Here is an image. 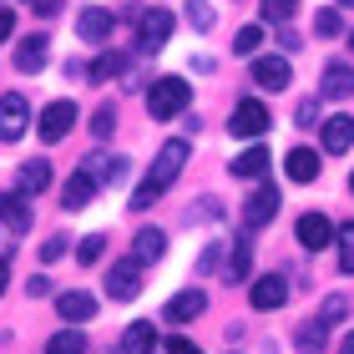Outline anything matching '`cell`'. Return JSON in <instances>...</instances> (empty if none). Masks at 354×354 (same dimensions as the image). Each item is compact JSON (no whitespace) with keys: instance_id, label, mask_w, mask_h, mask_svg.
Wrapping results in <instances>:
<instances>
[{"instance_id":"obj_29","label":"cell","mask_w":354,"mask_h":354,"mask_svg":"<svg viewBox=\"0 0 354 354\" xmlns=\"http://www.w3.org/2000/svg\"><path fill=\"white\" fill-rule=\"evenodd\" d=\"M324 339H329V324H324V319H314V324H304L299 329V354H324Z\"/></svg>"},{"instance_id":"obj_34","label":"cell","mask_w":354,"mask_h":354,"mask_svg":"<svg viewBox=\"0 0 354 354\" xmlns=\"http://www.w3.org/2000/svg\"><path fill=\"white\" fill-rule=\"evenodd\" d=\"M344 314H349V304H344V294H329V299H324V309H319V319H324V324H339Z\"/></svg>"},{"instance_id":"obj_42","label":"cell","mask_w":354,"mask_h":354,"mask_svg":"<svg viewBox=\"0 0 354 354\" xmlns=\"http://www.w3.org/2000/svg\"><path fill=\"white\" fill-rule=\"evenodd\" d=\"M6 283H10V259H0V294H6Z\"/></svg>"},{"instance_id":"obj_48","label":"cell","mask_w":354,"mask_h":354,"mask_svg":"<svg viewBox=\"0 0 354 354\" xmlns=\"http://www.w3.org/2000/svg\"><path fill=\"white\" fill-rule=\"evenodd\" d=\"M349 187H354V183H349Z\"/></svg>"},{"instance_id":"obj_2","label":"cell","mask_w":354,"mask_h":354,"mask_svg":"<svg viewBox=\"0 0 354 354\" xmlns=\"http://www.w3.org/2000/svg\"><path fill=\"white\" fill-rule=\"evenodd\" d=\"M187 82H183V76H157V82L147 86V111H152V117L157 122H167V117H177V111H183L187 106Z\"/></svg>"},{"instance_id":"obj_25","label":"cell","mask_w":354,"mask_h":354,"mask_svg":"<svg viewBox=\"0 0 354 354\" xmlns=\"http://www.w3.org/2000/svg\"><path fill=\"white\" fill-rule=\"evenodd\" d=\"M91 76H96V82H106V76H122V82H127V76H132V56H127V51H102L91 61Z\"/></svg>"},{"instance_id":"obj_10","label":"cell","mask_w":354,"mask_h":354,"mask_svg":"<svg viewBox=\"0 0 354 354\" xmlns=\"http://www.w3.org/2000/svg\"><path fill=\"white\" fill-rule=\"evenodd\" d=\"M106 294L111 299H137L142 294V259H127V263H117V268H111L106 273Z\"/></svg>"},{"instance_id":"obj_23","label":"cell","mask_w":354,"mask_h":354,"mask_svg":"<svg viewBox=\"0 0 354 354\" xmlns=\"http://www.w3.org/2000/svg\"><path fill=\"white\" fill-rule=\"evenodd\" d=\"M167 253V233L162 228H142L137 238H132V259H142V263H157Z\"/></svg>"},{"instance_id":"obj_40","label":"cell","mask_w":354,"mask_h":354,"mask_svg":"<svg viewBox=\"0 0 354 354\" xmlns=\"http://www.w3.org/2000/svg\"><path fill=\"white\" fill-rule=\"evenodd\" d=\"M167 354H203V349L192 344V339H183V334H177V339H167Z\"/></svg>"},{"instance_id":"obj_33","label":"cell","mask_w":354,"mask_h":354,"mask_svg":"<svg viewBox=\"0 0 354 354\" xmlns=\"http://www.w3.org/2000/svg\"><path fill=\"white\" fill-rule=\"evenodd\" d=\"M102 248H106V238H102V233H86V238H82V248H76V259L91 268L96 259H102Z\"/></svg>"},{"instance_id":"obj_36","label":"cell","mask_w":354,"mask_h":354,"mask_svg":"<svg viewBox=\"0 0 354 354\" xmlns=\"http://www.w3.org/2000/svg\"><path fill=\"white\" fill-rule=\"evenodd\" d=\"M299 10V0H263V21H288Z\"/></svg>"},{"instance_id":"obj_17","label":"cell","mask_w":354,"mask_h":354,"mask_svg":"<svg viewBox=\"0 0 354 354\" xmlns=\"http://www.w3.org/2000/svg\"><path fill=\"white\" fill-rule=\"evenodd\" d=\"M157 324H147V319H137V324H127L122 334V354H157Z\"/></svg>"},{"instance_id":"obj_12","label":"cell","mask_w":354,"mask_h":354,"mask_svg":"<svg viewBox=\"0 0 354 354\" xmlns=\"http://www.w3.org/2000/svg\"><path fill=\"white\" fill-rule=\"evenodd\" d=\"M0 223L21 238L26 228H30V203H26V192L15 187V192H0Z\"/></svg>"},{"instance_id":"obj_45","label":"cell","mask_w":354,"mask_h":354,"mask_svg":"<svg viewBox=\"0 0 354 354\" xmlns=\"http://www.w3.org/2000/svg\"><path fill=\"white\" fill-rule=\"evenodd\" d=\"M349 51H354V30H349Z\"/></svg>"},{"instance_id":"obj_26","label":"cell","mask_w":354,"mask_h":354,"mask_svg":"<svg viewBox=\"0 0 354 354\" xmlns=\"http://www.w3.org/2000/svg\"><path fill=\"white\" fill-rule=\"evenodd\" d=\"M248 263H253V243H248V238H233V253H228L223 279H228V283H243V279H248Z\"/></svg>"},{"instance_id":"obj_22","label":"cell","mask_w":354,"mask_h":354,"mask_svg":"<svg viewBox=\"0 0 354 354\" xmlns=\"http://www.w3.org/2000/svg\"><path fill=\"white\" fill-rule=\"evenodd\" d=\"M268 162H273V157H268L263 142H259V147H243V152L233 157V177H248V183H253V177L268 172Z\"/></svg>"},{"instance_id":"obj_28","label":"cell","mask_w":354,"mask_h":354,"mask_svg":"<svg viewBox=\"0 0 354 354\" xmlns=\"http://www.w3.org/2000/svg\"><path fill=\"white\" fill-rule=\"evenodd\" d=\"M51 187V167L46 162H21V192L26 198H36V192Z\"/></svg>"},{"instance_id":"obj_7","label":"cell","mask_w":354,"mask_h":354,"mask_svg":"<svg viewBox=\"0 0 354 354\" xmlns=\"http://www.w3.org/2000/svg\"><path fill=\"white\" fill-rule=\"evenodd\" d=\"M71 127H76V102L61 96V102H51V106L41 111V127H36V132H41V142H61Z\"/></svg>"},{"instance_id":"obj_4","label":"cell","mask_w":354,"mask_h":354,"mask_svg":"<svg viewBox=\"0 0 354 354\" xmlns=\"http://www.w3.org/2000/svg\"><path fill=\"white\" fill-rule=\"evenodd\" d=\"M26 127H30V106H26V96H21V91L0 96V142H21Z\"/></svg>"},{"instance_id":"obj_21","label":"cell","mask_w":354,"mask_h":354,"mask_svg":"<svg viewBox=\"0 0 354 354\" xmlns=\"http://www.w3.org/2000/svg\"><path fill=\"white\" fill-rule=\"evenodd\" d=\"M76 36H82V41H106L111 36V10H102V6L82 10V15H76Z\"/></svg>"},{"instance_id":"obj_35","label":"cell","mask_w":354,"mask_h":354,"mask_svg":"<svg viewBox=\"0 0 354 354\" xmlns=\"http://www.w3.org/2000/svg\"><path fill=\"white\" fill-rule=\"evenodd\" d=\"M339 26H344V21H339V10H334V6L314 15V30H319V36H339Z\"/></svg>"},{"instance_id":"obj_47","label":"cell","mask_w":354,"mask_h":354,"mask_svg":"<svg viewBox=\"0 0 354 354\" xmlns=\"http://www.w3.org/2000/svg\"><path fill=\"white\" fill-rule=\"evenodd\" d=\"M30 6H41V0H30Z\"/></svg>"},{"instance_id":"obj_32","label":"cell","mask_w":354,"mask_h":354,"mask_svg":"<svg viewBox=\"0 0 354 354\" xmlns=\"http://www.w3.org/2000/svg\"><path fill=\"white\" fill-rule=\"evenodd\" d=\"M339 273H354V223L339 228Z\"/></svg>"},{"instance_id":"obj_15","label":"cell","mask_w":354,"mask_h":354,"mask_svg":"<svg viewBox=\"0 0 354 354\" xmlns=\"http://www.w3.org/2000/svg\"><path fill=\"white\" fill-rule=\"evenodd\" d=\"M283 172H288V183H314V177H319V152L314 147H294V152H288L283 157Z\"/></svg>"},{"instance_id":"obj_14","label":"cell","mask_w":354,"mask_h":354,"mask_svg":"<svg viewBox=\"0 0 354 354\" xmlns=\"http://www.w3.org/2000/svg\"><path fill=\"white\" fill-rule=\"evenodd\" d=\"M253 82L263 91H283L288 86V61L283 56H253Z\"/></svg>"},{"instance_id":"obj_27","label":"cell","mask_w":354,"mask_h":354,"mask_svg":"<svg viewBox=\"0 0 354 354\" xmlns=\"http://www.w3.org/2000/svg\"><path fill=\"white\" fill-rule=\"evenodd\" d=\"M46 354H86V334L82 329H61V334H51V339H46Z\"/></svg>"},{"instance_id":"obj_8","label":"cell","mask_w":354,"mask_h":354,"mask_svg":"<svg viewBox=\"0 0 354 354\" xmlns=\"http://www.w3.org/2000/svg\"><path fill=\"white\" fill-rule=\"evenodd\" d=\"M228 132H233V137H263V132H268V106L253 102V96H248V102H238Z\"/></svg>"},{"instance_id":"obj_44","label":"cell","mask_w":354,"mask_h":354,"mask_svg":"<svg viewBox=\"0 0 354 354\" xmlns=\"http://www.w3.org/2000/svg\"><path fill=\"white\" fill-rule=\"evenodd\" d=\"M344 354H354V334H349V339H344Z\"/></svg>"},{"instance_id":"obj_3","label":"cell","mask_w":354,"mask_h":354,"mask_svg":"<svg viewBox=\"0 0 354 354\" xmlns=\"http://www.w3.org/2000/svg\"><path fill=\"white\" fill-rule=\"evenodd\" d=\"M172 10H137V51L142 56H157L172 36Z\"/></svg>"},{"instance_id":"obj_31","label":"cell","mask_w":354,"mask_h":354,"mask_svg":"<svg viewBox=\"0 0 354 354\" xmlns=\"http://www.w3.org/2000/svg\"><path fill=\"white\" fill-rule=\"evenodd\" d=\"M91 132H96V142H106L111 132H117V106H96V117H91Z\"/></svg>"},{"instance_id":"obj_43","label":"cell","mask_w":354,"mask_h":354,"mask_svg":"<svg viewBox=\"0 0 354 354\" xmlns=\"http://www.w3.org/2000/svg\"><path fill=\"white\" fill-rule=\"evenodd\" d=\"M56 6H61V0H41L36 10H41V15H56Z\"/></svg>"},{"instance_id":"obj_19","label":"cell","mask_w":354,"mask_h":354,"mask_svg":"<svg viewBox=\"0 0 354 354\" xmlns=\"http://www.w3.org/2000/svg\"><path fill=\"white\" fill-rule=\"evenodd\" d=\"M56 314L66 319V324H86V319L96 314V299L82 294V288H71V294H61V299H56Z\"/></svg>"},{"instance_id":"obj_30","label":"cell","mask_w":354,"mask_h":354,"mask_svg":"<svg viewBox=\"0 0 354 354\" xmlns=\"http://www.w3.org/2000/svg\"><path fill=\"white\" fill-rule=\"evenodd\" d=\"M259 46H263V26H243L233 36V51L238 56H259Z\"/></svg>"},{"instance_id":"obj_11","label":"cell","mask_w":354,"mask_h":354,"mask_svg":"<svg viewBox=\"0 0 354 354\" xmlns=\"http://www.w3.org/2000/svg\"><path fill=\"white\" fill-rule=\"evenodd\" d=\"M319 127H324V152L339 157V152L354 147V117H349V111H334V117H324Z\"/></svg>"},{"instance_id":"obj_9","label":"cell","mask_w":354,"mask_h":354,"mask_svg":"<svg viewBox=\"0 0 354 354\" xmlns=\"http://www.w3.org/2000/svg\"><path fill=\"white\" fill-rule=\"evenodd\" d=\"M294 238L304 243V253H319V248H329L339 233H334V223H329L324 213H304V218H299V228H294Z\"/></svg>"},{"instance_id":"obj_39","label":"cell","mask_w":354,"mask_h":354,"mask_svg":"<svg viewBox=\"0 0 354 354\" xmlns=\"http://www.w3.org/2000/svg\"><path fill=\"white\" fill-rule=\"evenodd\" d=\"M314 117H319V102H299L294 106V122L299 127H314Z\"/></svg>"},{"instance_id":"obj_20","label":"cell","mask_w":354,"mask_h":354,"mask_svg":"<svg viewBox=\"0 0 354 354\" xmlns=\"http://www.w3.org/2000/svg\"><path fill=\"white\" fill-rule=\"evenodd\" d=\"M96 192H102V187H96L91 177H86V172H76L71 183L61 187V207H71V213H82V207H91V198H96Z\"/></svg>"},{"instance_id":"obj_13","label":"cell","mask_w":354,"mask_h":354,"mask_svg":"<svg viewBox=\"0 0 354 354\" xmlns=\"http://www.w3.org/2000/svg\"><path fill=\"white\" fill-rule=\"evenodd\" d=\"M207 309V299H203V288H183V294H172L167 299V324H187V319H198Z\"/></svg>"},{"instance_id":"obj_24","label":"cell","mask_w":354,"mask_h":354,"mask_svg":"<svg viewBox=\"0 0 354 354\" xmlns=\"http://www.w3.org/2000/svg\"><path fill=\"white\" fill-rule=\"evenodd\" d=\"M41 66H46V36H26L21 46H15V71L36 76Z\"/></svg>"},{"instance_id":"obj_46","label":"cell","mask_w":354,"mask_h":354,"mask_svg":"<svg viewBox=\"0 0 354 354\" xmlns=\"http://www.w3.org/2000/svg\"><path fill=\"white\" fill-rule=\"evenodd\" d=\"M339 6H354V0H339Z\"/></svg>"},{"instance_id":"obj_5","label":"cell","mask_w":354,"mask_h":354,"mask_svg":"<svg viewBox=\"0 0 354 354\" xmlns=\"http://www.w3.org/2000/svg\"><path fill=\"white\" fill-rule=\"evenodd\" d=\"M279 218V187H253L248 192V203H243V223L248 228H268V223Z\"/></svg>"},{"instance_id":"obj_37","label":"cell","mask_w":354,"mask_h":354,"mask_svg":"<svg viewBox=\"0 0 354 354\" xmlns=\"http://www.w3.org/2000/svg\"><path fill=\"white\" fill-rule=\"evenodd\" d=\"M187 15H192V26H198V30L213 26V6H203V0H187Z\"/></svg>"},{"instance_id":"obj_6","label":"cell","mask_w":354,"mask_h":354,"mask_svg":"<svg viewBox=\"0 0 354 354\" xmlns=\"http://www.w3.org/2000/svg\"><path fill=\"white\" fill-rule=\"evenodd\" d=\"M248 304L253 309H283L288 304V279L283 273H263V279H253V288H248Z\"/></svg>"},{"instance_id":"obj_1","label":"cell","mask_w":354,"mask_h":354,"mask_svg":"<svg viewBox=\"0 0 354 354\" xmlns=\"http://www.w3.org/2000/svg\"><path fill=\"white\" fill-rule=\"evenodd\" d=\"M183 162H187V142H183V137H172V142H162V147H157L147 177H142V187L132 192V207H137V213H142V207H152V203H157V198H162V192L177 183Z\"/></svg>"},{"instance_id":"obj_16","label":"cell","mask_w":354,"mask_h":354,"mask_svg":"<svg viewBox=\"0 0 354 354\" xmlns=\"http://www.w3.org/2000/svg\"><path fill=\"white\" fill-rule=\"evenodd\" d=\"M82 172L91 177L96 187H111V183L122 177V157H117V152H91L86 162H82Z\"/></svg>"},{"instance_id":"obj_18","label":"cell","mask_w":354,"mask_h":354,"mask_svg":"<svg viewBox=\"0 0 354 354\" xmlns=\"http://www.w3.org/2000/svg\"><path fill=\"white\" fill-rule=\"evenodd\" d=\"M324 96H329V102H349V96H354V66L329 61V66H324Z\"/></svg>"},{"instance_id":"obj_38","label":"cell","mask_w":354,"mask_h":354,"mask_svg":"<svg viewBox=\"0 0 354 354\" xmlns=\"http://www.w3.org/2000/svg\"><path fill=\"white\" fill-rule=\"evenodd\" d=\"M61 253H66V238L56 233V238H46V243H41V263H56Z\"/></svg>"},{"instance_id":"obj_41","label":"cell","mask_w":354,"mask_h":354,"mask_svg":"<svg viewBox=\"0 0 354 354\" xmlns=\"http://www.w3.org/2000/svg\"><path fill=\"white\" fill-rule=\"evenodd\" d=\"M10 30H15V15L0 6V41H10Z\"/></svg>"}]
</instances>
